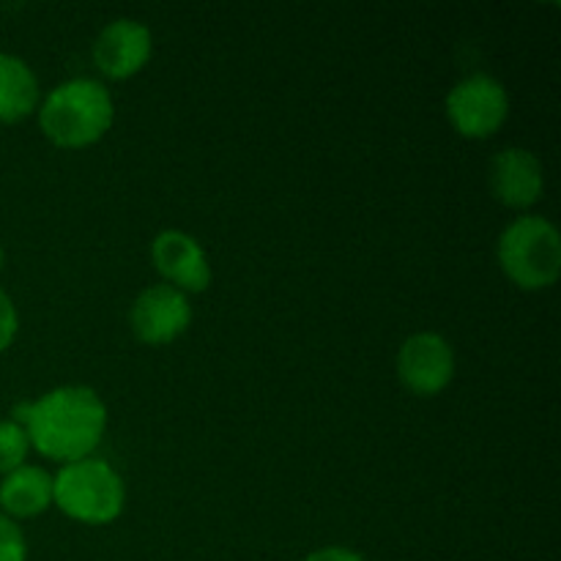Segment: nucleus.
Returning a JSON list of instances; mask_svg holds the SVG:
<instances>
[{
	"label": "nucleus",
	"mask_w": 561,
	"mask_h": 561,
	"mask_svg": "<svg viewBox=\"0 0 561 561\" xmlns=\"http://www.w3.org/2000/svg\"><path fill=\"white\" fill-rule=\"evenodd\" d=\"M0 561H27V540L20 524L0 513Z\"/></svg>",
	"instance_id": "14"
},
{
	"label": "nucleus",
	"mask_w": 561,
	"mask_h": 561,
	"mask_svg": "<svg viewBox=\"0 0 561 561\" xmlns=\"http://www.w3.org/2000/svg\"><path fill=\"white\" fill-rule=\"evenodd\" d=\"M115 121L107 88L93 77L60 82L38 104V126L58 148H88L102 140Z\"/></svg>",
	"instance_id": "2"
},
{
	"label": "nucleus",
	"mask_w": 561,
	"mask_h": 561,
	"mask_svg": "<svg viewBox=\"0 0 561 561\" xmlns=\"http://www.w3.org/2000/svg\"><path fill=\"white\" fill-rule=\"evenodd\" d=\"M131 332L146 345H168L179 340L192 323L190 296L173 285H151L140 290L129 312Z\"/></svg>",
	"instance_id": "7"
},
{
	"label": "nucleus",
	"mask_w": 561,
	"mask_h": 561,
	"mask_svg": "<svg viewBox=\"0 0 561 561\" xmlns=\"http://www.w3.org/2000/svg\"><path fill=\"white\" fill-rule=\"evenodd\" d=\"M398 378L411 394H442L455 378V348L438 332H416L398 351Z\"/></svg>",
	"instance_id": "6"
},
{
	"label": "nucleus",
	"mask_w": 561,
	"mask_h": 561,
	"mask_svg": "<svg viewBox=\"0 0 561 561\" xmlns=\"http://www.w3.org/2000/svg\"><path fill=\"white\" fill-rule=\"evenodd\" d=\"M38 110L36 71L20 55L0 53V124H20Z\"/></svg>",
	"instance_id": "12"
},
{
	"label": "nucleus",
	"mask_w": 561,
	"mask_h": 561,
	"mask_svg": "<svg viewBox=\"0 0 561 561\" xmlns=\"http://www.w3.org/2000/svg\"><path fill=\"white\" fill-rule=\"evenodd\" d=\"M510 115V93L502 80L477 71L463 77L447 93V118L455 131L469 140H488L504 126Z\"/></svg>",
	"instance_id": "5"
},
{
	"label": "nucleus",
	"mask_w": 561,
	"mask_h": 561,
	"mask_svg": "<svg viewBox=\"0 0 561 561\" xmlns=\"http://www.w3.org/2000/svg\"><path fill=\"white\" fill-rule=\"evenodd\" d=\"M16 332H20V312H16L14 299L0 288V354L9 351V345L14 343Z\"/></svg>",
	"instance_id": "15"
},
{
	"label": "nucleus",
	"mask_w": 561,
	"mask_h": 561,
	"mask_svg": "<svg viewBox=\"0 0 561 561\" xmlns=\"http://www.w3.org/2000/svg\"><path fill=\"white\" fill-rule=\"evenodd\" d=\"M491 190L507 208H529L546 192V170L529 148L510 146L491 164Z\"/></svg>",
	"instance_id": "10"
},
{
	"label": "nucleus",
	"mask_w": 561,
	"mask_h": 561,
	"mask_svg": "<svg viewBox=\"0 0 561 561\" xmlns=\"http://www.w3.org/2000/svg\"><path fill=\"white\" fill-rule=\"evenodd\" d=\"M53 507V477L42 466L22 463L0 477V513L14 520L36 518Z\"/></svg>",
	"instance_id": "11"
},
{
	"label": "nucleus",
	"mask_w": 561,
	"mask_h": 561,
	"mask_svg": "<svg viewBox=\"0 0 561 561\" xmlns=\"http://www.w3.org/2000/svg\"><path fill=\"white\" fill-rule=\"evenodd\" d=\"M499 266L520 290L551 288L561 274V236L557 225L537 214L513 219L496 244Z\"/></svg>",
	"instance_id": "4"
},
{
	"label": "nucleus",
	"mask_w": 561,
	"mask_h": 561,
	"mask_svg": "<svg viewBox=\"0 0 561 561\" xmlns=\"http://www.w3.org/2000/svg\"><path fill=\"white\" fill-rule=\"evenodd\" d=\"M3 261H5V252H3V244H0V268H3Z\"/></svg>",
	"instance_id": "17"
},
{
	"label": "nucleus",
	"mask_w": 561,
	"mask_h": 561,
	"mask_svg": "<svg viewBox=\"0 0 561 561\" xmlns=\"http://www.w3.org/2000/svg\"><path fill=\"white\" fill-rule=\"evenodd\" d=\"M153 53V36L140 20L121 16L107 22L93 42V64L110 80H129L146 69Z\"/></svg>",
	"instance_id": "9"
},
{
	"label": "nucleus",
	"mask_w": 561,
	"mask_h": 561,
	"mask_svg": "<svg viewBox=\"0 0 561 561\" xmlns=\"http://www.w3.org/2000/svg\"><path fill=\"white\" fill-rule=\"evenodd\" d=\"M151 261L164 277V285H173L181 294H203L211 285V263L206 250L186 230L170 228L153 236Z\"/></svg>",
	"instance_id": "8"
},
{
	"label": "nucleus",
	"mask_w": 561,
	"mask_h": 561,
	"mask_svg": "<svg viewBox=\"0 0 561 561\" xmlns=\"http://www.w3.org/2000/svg\"><path fill=\"white\" fill-rule=\"evenodd\" d=\"M11 420L20 422L27 444L44 458L66 466L91 458L107 431V405L82 383H66L38 400L16 405Z\"/></svg>",
	"instance_id": "1"
},
{
	"label": "nucleus",
	"mask_w": 561,
	"mask_h": 561,
	"mask_svg": "<svg viewBox=\"0 0 561 561\" xmlns=\"http://www.w3.org/2000/svg\"><path fill=\"white\" fill-rule=\"evenodd\" d=\"M305 561H367V559L362 557V553L351 551V548L329 546V548H318V551H312Z\"/></svg>",
	"instance_id": "16"
},
{
	"label": "nucleus",
	"mask_w": 561,
	"mask_h": 561,
	"mask_svg": "<svg viewBox=\"0 0 561 561\" xmlns=\"http://www.w3.org/2000/svg\"><path fill=\"white\" fill-rule=\"evenodd\" d=\"M53 507L85 526H107L126 507V485L102 458H82L60 466L53 477Z\"/></svg>",
	"instance_id": "3"
},
{
	"label": "nucleus",
	"mask_w": 561,
	"mask_h": 561,
	"mask_svg": "<svg viewBox=\"0 0 561 561\" xmlns=\"http://www.w3.org/2000/svg\"><path fill=\"white\" fill-rule=\"evenodd\" d=\"M27 453H31V444H27V436L20 422L0 420V477L20 469L25 463Z\"/></svg>",
	"instance_id": "13"
}]
</instances>
